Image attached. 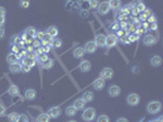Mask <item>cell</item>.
I'll return each instance as SVG.
<instances>
[{
  "mask_svg": "<svg viewBox=\"0 0 163 122\" xmlns=\"http://www.w3.org/2000/svg\"><path fill=\"white\" fill-rule=\"evenodd\" d=\"M162 110V104L159 103V101H151V103L147 104V113L148 114H158L159 111Z\"/></svg>",
  "mask_w": 163,
  "mask_h": 122,
  "instance_id": "1",
  "label": "cell"
},
{
  "mask_svg": "<svg viewBox=\"0 0 163 122\" xmlns=\"http://www.w3.org/2000/svg\"><path fill=\"white\" fill-rule=\"evenodd\" d=\"M96 117V110L93 107H87L84 110V113H82V118L84 121L86 122H91V121H93Z\"/></svg>",
  "mask_w": 163,
  "mask_h": 122,
  "instance_id": "2",
  "label": "cell"
},
{
  "mask_svg": "<svg viewBox=\"0 0 163 122\" xmlns=\"http://www.w3.org/2000/svg\"><path fill=\"white\" fill-rule=\"evenodd\" d=\"M117 42H118V37L115 34H113V33H110V34L106 36V44H104V46L110 49V48H113L117 44Z\"/></svg>",
  "mask_w": 163,
  "mask_h": 122,
  "instance_id": "3",
  "label": "cell"
},
{
  "mask_svg": "<svg viewBox=\"0 0 163 122\" xmlns=\"http://www.w3.org/2000/svg\"><path fill=\"white\" fill-rule=\"evenodd\" d=\"M126 103H128L130 106H136V105H139V103H140V95L136 94V93L129 94L128 98H126Z\"/></svg>",
  "mask_w": 163,
  "mask_h": 122,
  "instance_id": "4",
  "label": "cell"
},
{
  "mask_svg": "<svg viewBox=\"0 0 163 122\" xmlns=\"http://www.w3.org/2000/svg\"><path fill=\"white\" fill-rule=\"evenodd\" d=\"M113 76H114V71L112 70L110 67H106V68H103V70L101 71V73H99V77H101V78H103L104 81H106V79L113 78Z\"/></svg>",
  "mask_w": 163,
  "mask_h": 122,
  "instance_id": "5",
  "label": "cell"
},
{
  "mask_svg": "<svg viewBox=\"0 0 163 122\" xmlns=\"http://www.w3.org/2000/svg\"><path fill=\"white\" fill-rule=\"evenodd\" d=\"M47 114L50 118H57V117L60 116V114H62V110H60L59 106H52V107H49Z\"/></svg>",
  "mask_w": 163,
  "mask_h": 122,
  "instance_id": "6",
  "label": "cell"
},
{
  "mask_svg": "<svg viewBox=\"0 0 163 122\" xmlns=\"http://www.w3.org/2000/svg\"><path fill=\"white\" fill-rule=\"evenodd\" d=\"M120 93H121V89H120V87L117 86V84L110 86L109 89H108V94H109L112 98H117V97H119Z\"/></svg>",
  "mask_w": 163,
  "mask_h": 122,
  "instance_id": "7",
  "label": "cell"
},
{
  "mask_svg": "<svg viewBox=\"0 0 163 122\" xmlns=\"http://www.w3.org/2000/svg\"><path fill=\"white\" fill-rule=\"evenodd\" d=\"M97 9H98V12H99L101 15H107V14L110 11V7H109V4H108V1L99 3V6H98Z\"/></svg>",
  "mask_w": 163,
  "mask_h": 122,
  "instance_id": "8",
  "label": "cell"
},
{
  "mask_svg": "<svg viewBox=\"0 0 163 122\" xmlns=\"http://www.w3.org/2000/svg\"><path fill=\"white\" fill-rule=\"evenodd\" d=\"M95 43H96L97 46H99V48H104V44H106V36H104L103 33H98V34L96 36Z\"/></svg>",
  "mask_w": 163,
  "mask_h": 122,
  "instance_id": "9",
  "label": "cell"
},
{
  "mask_svg": "<svg viewBox=\"0 0 163 122\" xmlns=\"http://www.w3.org/2000/svg\"><path fill=\"white\" fill-rule=\"evenodd\" d=\"M97 44L95 43V40H93V42H87L86 43V45H85V52L86 53H88V54H92V53H95L96 52V50H97Z\"/></svg>",
  "mask_w": 163,
  "mask_h": 122,
  "instance_id": "10",
  "label": "cell"
},
{
  "mask_svg": "<svg viewBox=\"0 0 163 122\" xmlns=\"http://www.w3.org/2000/svg\"><path fill=\"white\" fill-rule=\"evenodd\" d=\"M91 67H92V65H91V62L88 60H82L79 65V68L82 71V72H88V71L91 70Z\"/></svg>",
  "mask_w": 163,
  "mask_h": 122,
  "instance_id": "11",
  "label": "cell"
},
{
  "mask_svg": "<svg viewBox=\"0 0 163 122\" xmlns=\"http://www.w3.org/2000/svg\"><path fill=\"white\" fill-rule=\"evenodd\" d=\"M144 44L146 46H152L156 44V38L152 36V34H146L145 38H144Z\"/></svg>",
  "mask_w": 163,
  "mask_h": 122,
  "instance_id": "12",
  "label": "cell"
},
{
  "mask_svg": "<svg viewBox=\"0 0 163 122\" xmlns=\"http://www.w3.org/2000/svg\"><path fill=\"white\" fill-rule=\"evenodd\" d=\"M104 86H106V81L103 79V78H97V79H95V82H93V88L96 89V90H101V89H103L104 88Z\"/></svg>",
  "mask_w": 163,
  "mask_h": 122,
  "instance_id": "13",
  "label": "cell"
},
{
  "mask_svg": "<svg viewBox=\"0 0 163 122\" xmlns=\"http://www.w3.org/2000/svg\"><path fill=\"white\" fill-rule=\"evenodd\" d=\"M25 97H26L27 100H33V99H36V97H37V92H36L35 89H32V88H29V89L26 90Z\"/></svg>",
  "mask_w": 163,
  "mask_h": 122,
  "instance_id": "14",
  "label": "cell"
},
{
  "mask_svg": "<svg viewBox=\"0 0 163 122\" xmlns=\"http://www.w3.org/2000/svg\"><path fill=\"white\" fill-rule=\"evenodd\" d=\"M85 105H86V101L81 98V99H76L75 100V103H74V107L76 109V110H82V109H85Z\"/></svg>",
  "mask_w": 163,
  "mask_h": 122,
  "instance_id": "15",
  "label": "cell"
},
{
  "mask_svg": "<svg viewBox=\"0 0 163 122\" xmlns=\"http://www.w3.org/2000/svg\"><path fill=\"white\" fill-rule=\"evenodd\" d=\"M150 62H151V65L153 66V67H158V66H161V65H162V57H161V56H158V55H156V56H152V57H151V60H150Z\"/></svg>",
  "mask_w": 163,
  "mask_h": 122,
  "instance_id": "16",
  "label": "cell"
},
{
  "mask_svg": "<svg viewBox=\"0 0 163 122\" xmlns=\"http://www.w3.org/2000/svg\"><path fill=\"white\" fill-rule=\"evenodd\" d=\"M85 49L84 48H81V46H79V48H76L75 50H74V53H73V56L75 57V59H81L84 55H85Z\"/></svg>",
  "mask_w": 163,
  "mask_h": 122,
  "instance_id": "17",
  "label": "cell"
},
{
  "mask_svg": "<svg viewBox=\"0 0 163 122\" xmlns=\"http://www.w3.org/2000/svg\"><path fill=\"white\" fill-rule=\"evenodd\" d=\"M48 36H50L52 38H57V36H58V33H59V30H58V28L55 27V26H50V27H48V29H47V32H46Z\"/></svg>",
  "mask_w": 163,
  "mask_h": 122,
  "instance_id": "18",
  "label": "cell"
},
{
  "mask_svg": "<svg viewBox=\"0 0 163 122\" xmlns=\"http://www.w3.org/2000/svg\"><path fill=\"white\" fill-rule=\"evenodd\" d=\"M7 93L11 95V97H16V95H18L20 94V92H18V87L17 86H15V84H11L9 87V89H7Z\"/></svg>",
  "mask_w": 163,
  "mask_h": 122,
  "instance_id": "19",
  "label": "cell"
},
{
  "mask_svg": "<svg viewBox=\"0 0 163 122\" xmlns=\"http://www.w3.org/2000/svg\"><path fill=\"white\" fill-rule=\"evenodd\" d=\"M10 71H11L12 73H18V72H21V64H20V62L10 64Z\"/></svg>",
  "mask_w": 163,
  "mask_h": 122,
  "instance_id": "20",
  "label": "cell"
},
{
  "mask_svg": "<svg viewBox=\"0 0 163 122\" xmlns=\"http://www.w3.org/2000/svg\"><path fill=\"white\" fill-rule=\"evenodd\" d=\"M108 4H109V7H110V9L118 10V9L120 7V5H121V1H120V0H109Z\"/></svg>",
  "mask_w": 163,
  "mask_h": 122,
  "instance_id": "21",
  "label": "cell"
},
{
  "mask_svg": "<svg viewBox=\"0 0 163 122\" xmlns=\"http://www.w3.org/2000/svg\"><path fill=\"white\" fill-rule=\"evenodd\" d=\"M37 122H50V117L48 116L47 113H42L39 114L37 117Z\"/></svg>",
  "mask_w": 163,
  "mask_h": 122,
  "instance_id": "22",
  "label": "cell"
},
{
  "mask_svg": "<svg viewBox=\"0 0 163 122\" xmlns=\"http://www.w3.org/2000/svg\"><path fill=\"white\" fill-rule=\"evenodd\" d=\"M17 60H18L17 54H14V53H10V54H7V56H6V61H7L9 64L17 62Z\"/></svg>",
  "mask_w": 163,
  "mask_h": 122,
  "instance_id": "23",
  "label": "cell"
},
{
  "mask_svg": "<svg viewBox=\"0 0 163 122\" xmlns=\"http://www.w3.org/2000/svg\"><path fill=\"white\" fill-rule=\"evenodd\" d=\"M93 98H95V95H93L92 92H86V93H84V95H82V99L86 101V103H91V101L93 100Z\"/></svg>",
  "mask_w": 163,
  "mask_h": 122,
  "instance_id": "24",
  "label": "cell"
},
{
  "mask_svg": "<svg viewBox=\"0 0 163 122\" xmlns=\"http://www.w3.org/2000/svg\"><path fill=\"white\" fill-rule=\"evenodd\" d=\"M76 113H77V110H76L74 106H68L66 110H65V114H66V116H69V117L75 116Z\"/></svg>",
  "mask_w": 163,
  "mask_h": 122,
  "instance_id": "25",
  "label": "cell"
},
{
  "mask_svg": "<svg viewBox=\"0 0 163 122\" xmlns=\"http://www.w3.org/2000/svg\"><path fill=\"white\" fill-rule=\"evenodd\" d=\"M22 64H25V65H27V66H29V67H33V66L36 65V59H31V57L25 56Z\"/></svg>",
  "mask_w": 163,
  "mask_h": 122,
  "instance_id": "26",
  "label": "cell"
},
{
  "mask_svg": "<svg viewBox=\"0 0 163 122\" xmlns=\"http://www.w3.org/2000/svg\"><path fill=\"white\" fill-rule=\"evenodd\" d=\"M42 66H43V68H46V70H50V68L54 66V61H53L52 59H48V60H46L42 64Z\"/></svg>",
  "mask_w": 163,
  "mask_h": 122,
  "instance_id": "27",
  "label": "cell"
},
{
  "mask_svg": "<svg viewBox=\"0 0 163 122\" xmlns=\"http://www.w3.org/2000/svg\"><path fill=\"white\" fill-rule=\"evenodd\" d=\"M18 117H20V115L17 113H11V114H9V116H7L10 122H18Z\"/></svg>",
  "mask_w": 163,
  "mask_h": 122,
  "instance_id": "28",
  "label": "cell"
},
{
  "mask_svg": "<svg viewBox=\"0 0 163 122\" xmlns=\"http://www.w3.org/2000/svg\"><path fill=\"white\" fill-rule=\"evenodd\" d=\"M54 48H57V49H59V48H62L63 46V40L60 39V38H54L53 39V44H52Z\"/></svg>",
  "mask_w": 163,
  "mask_h": 122,
  "instance_id": "29",
  "label": "cell"
},
{
  "mask_svg": "<svg viewBox=\"0 0 163 122\" xmlns=\"http://www.w3.org/2000/svg\"><path fill=\"white\" fill-rule=\"evenodd\" d=\"M36 32H37V30H36L33 27H28V28H26V30H25V33H26L28 37H31V38H33V37L36 36Z\"/></svg>",
  "mask_w": 163,
  "mask_h": 122,
  "instance_id": "30",
  "label": "cell"
},
{
  "mask_svg": "<svg viewBox=\"0 0 163 122\" xmlns=\"http://www.w3.org/2000/svg\"><path fill=\"white\" fill-rule=\"evenodd\" d=\"M97 122H110V118L108 115H99L97 117Z\"/></svg>",
  "mask_w": 163,
  "mask_h": 122,
  "instance_id": "31",
  "label": "cell"
},
{
  "mask_svg": "<svg viewBox=\"0 0 163 122\" xmlns=\"http://www.w3.org/2000/svg\"><path fill=\"white\" fill-rule=\"evenodd\" d=\"M18 6L21 9H27L29 6V0H20L18 1Z\"/></svg>",
  "mask_w": 163,
  "mask_h": 122,
  "instance_id": "32",
  "label": "cell"
},
{
  "mask_svg": "<svg viewBox=\"0 0 163 122\" xmlns=\"http://www.w3.org/2000/svg\"><path fill=\"white\" fill-rule=\"evenodd\" d=\"M135 10H136L137 12H144L145 10H146V6H145V4H144V3H139V4L136 5Z\"/></svg>",
  "mask_w": 163,
  "mask_h": 122,
  "instance_id": "33",
  "label": "cell"
},
{
  "mask_svg": "<svg viewBox=\"0 0 163 122\" xmlns=\"http://www.w3.org/2000/svg\"><path fill=\"white\" fill-rule=\"evenodd\" d=\"M48 59H49V57H48L47 54H44V53H43V54H39V55H38V62H39V64H43L44 61L48 60Z\"/></svg>",
  "mask_w": 163,
  "mask_h": 122,
  "instance_id": "34",
  "label": "cell"
},
{
  "mask_svg": "<svg viewBox=\"0 0 163 122\" xmlns=\"http://www.w3.org/2000/svg\"><path fill=\"white\" fill-rule=\"evenodd\" d=\"M21 42H22V40H21V38H20L18 36H12V37H11V43H12V44H17V45H18Z\"/></svg>",
  "mask_w": 163,
  "mask_h": 122,
  "instance_id": "35",
  "label": "cell"
},
{
  "mask_svg": "<svg viewBox=\"0 0 163 122\" xmlns=\"http://www.w3.org/2000/svg\"><path fill=\"white\" fill-rule=\"evenodd\" d=\"M90 6L92 9H97L99 6V0H90Z\"/></svg>",
  "mask_w": 163,
  "mask_h": 122,
  "instance_id": "36",
  "label": "cell"
},
{
  "mask_svg": "<svg viewBox=\"0 0 163 122\" xmlns=\"http://www.w3.org/2000/svg\"><path fill=\"white\" fill-rule=\"evenodd\" d=\"M11 52H12L14 54L20 53V46H18L17 44H12V45H11Z\"/></svg>",
  "mask_w": 163,
  "mask_h": 122,
  "instance_id": "37",
  "label": "cell"
},
{
  "mask_svg": "<svg viewBox=\"0 0 163 122\" xmlns=\"http://www.w3.org/2000/svg\"><path fill=\"white\" fill-rule=\"evenodd\" d=\"M21 71L22 72H29V71H31V67L25 65V64H21Z\"/></svg>",
  "mask_w": 163,
  "mask_h": 122,
  "instance_id": "38",
  "label": "cell"
},
{
  "mask_svg": "<svg viewBox=\"0 0 163 122\" xmlns=\"http://www.w3.org/2000/svg\"><path fill=\"white\" fill-rule=\"evenodd\" d=\"M28 121V117L26 115H20L18 117V122H27Z\"/></svg>",
  "mask_w": 163,
  "mask_h": 122,
  "instance_id": "39",
  "label": "cell"
},
{
  "mask_svg": "<svg viewBox=\"0 0 163 122\" xmlns=\"http://www.w3.org/2000/svg\"><path fill=\"white\" fill-rule=\"evenodd\" d=\"M40 45H42V43H40V40L36 38V39L33 40V46H36V48H39Z\"/></svg>",
  "mask_w": 163,
  "mask_h": 122,
  "instance_id": "40",
  "label": "cell"
},
{
  "mask_svg": "<svg viewBox=\"0 0 163 122\" xmlns=\"http://www.w3.org/2000/svg\"><path fill=\"white\" fill-rule=\"evenodd\" d=\"M5 37V29H4V26L0 27V39H3Z\"/></svg>",
  "mask_w": 163,
  "mask_h": 122,
  "instance_id": "41",
  "label": "cell"
},
{
  "mask_svg": "<svg viewBox=\"0 0 163 122\" xmlns=\"http://www.w3.org/2000/svg\"><path fill=\"white\" fill-rule=\"evenodd\" d=\"M137 36H129V38H128V40L129 42H134V40H137Z\"/></svg>",
  "mask_w": 163,
  "mask_h": 122,
  "instance_id": "42",
  "label": "cell"
},
{
  "mask_svg": "<svg viewBox=\"0 0 163 122\" xmlns=\"http://www.w3.org/2000/svg\"><path fill=\"white\" fill-rule=\"evenodd\" d=\"M5 23V16H0V27H3Z\"/></svg>",
  "mask_w": 163,
  "mask_h": 122,
  "instance_id": "43",
  "label": "cell"
},
{
  "mask_svg": "<svg viewBox=\"0 0 163 122\" xmlns=\"http://www.w3.org/2000/svg\"><path fill=\"white\" fill-rule=\"evenodd\" d=\"M148 21H150L151 23H155V22H156V17H155V16H152V15H150Z\"/></svg>",
  "mask_w": 163,
  "mask_h": 122,
  "instance_id": "44",
  "label": "cell"
},
{
  "mask_svg": "<svg viewBox=\"0 0 163 122\" xmlns=\"http://www.w3.org/2000/svg\"><path fill=\"white\" fill-rule=\"evenodd\" d=\"M6 15V10L4 7H0V16H5Z\"/></svg>",
  "mask_w": 163,
  "mask_h": 122,
  "instance_id": "45",
  "label": "cell"
},
{
  "mask_svg": "<svg viewBox=\"0 0 163 122\" xmlns=\"http://www.w3.org/2000/svg\"><path fill=\"white\" fill-rule=\"evenodd\" d=\"M117 122H129V120L125 118V117H119V118L117 120Z\"/></svg>",
  "mask_w": 163,
  "mask_h": 122,
  "instance_id": "46",
  "label": "cell"
},
{
  "mask_svg": "<svg viewBox=\"0 0 163 122\" xmlns=\"http://www.w3.org/2000/svg\"><path fill=\"white\" fill-rule=\"evenodd\" d=\"M118 28H119V25H118V23H113V25L110 26V29H112V30H113V29H118Z\"/></svg>",
  "mask_w": 163,
  "mask_h": 122,
  "instance_id": "47",
  "label": "cell"
},
{
  "mask_svg": "<svg viewBox=\"0 0 163 122\" xmlns=\"http://www.w3.org/2000/svg\"><path fill=\"white\" fill-rule=\"evenodd\" d=\"M4 113H5V107L3 105H0V116L4 115Z\"/></svg>",
  "mask_w": 163,
  "mask_h": 122,
  "instance_id": "48",
  "label": "cell"
},
{
  "mask_svg": "<svg viewBox=\"0 0 163 122\" xmlns=\"http://www.w3.org/2000/svg\"><path fill=\"white\" fill-rule=\"evenodd\" d=\"M125 33H124V30H118V36L119 37H123Z\"/></svg>",
  "mask_w": 163,
  "mask_h": 122,
  "instance_id": "49",
  "label": "cell"
},
{
  "mask_svg": "<svg viewBox=\"0 0 163 122\" xmlns=\"http://www.w3.org/2000/svg\"><path fill=\"white\" fill-rule=\"evenodd\" d=\"M151 28H152V29H156V28H157V25H156V22H155V23H151Z\"/></svg>",
  "mask_w": 163,
  "mask_h": 122,
  "instance_id": "50",
  "label": "cell"
},
{
  "mask_svg": "<svg viewBox=\"0 0 163 122\" xmlns=\"http://www.w3.org/2000/svg\"><path fill=\"white\" fill-rule=\"evenodd\" d=\"M155 122H163V117H158V118H157Z\"/></svg>",
  "mask_w": 163,
  "mask_h": 122,
  "instance_id": "51",
  "label": "cell"
},
{
  "mask_svg": "<svg viewBox=\"0 0 163 122\" xmlns=\"http://www.w3.org/2000/svg\"><path fill=\"white\" fill-rule=\"evenodd\" d=\"M82 12H84V14H82V16H85V17H87V16H88V12H87V11H82Z\"/></svg>",
  "mask_w": 163,
  "mask_h": 122,
  "instance_id": "52",
  "label": "cell"
},
{
  "mask_svg": "<svg viewBox=\"0 0 163 122\" xmlns=\"http://www.w3.org/2000/svg\"><path fill=\"white\" fill-rule=\"evenodd\" d=\"M121 28H126V23H124V22L121 23Z\"/></svg>",
  "mask_w": 163,
  "mask_h": 122,
  "instance_id": "53",
  "label": "cell"
},
{
  "mask_svg": "<svg viewBox=\"0 0 163 122\" xmlns=\"http://www.w3.org/2000/svg\"><path fill=\"white\" fill-rule=\"evenodd\" d=\"M68 122H77V121H74V120H70V121H68Z\"/></svg>",
  "mask_w": 163,
  "mask_h": 122,
  "instance_id": "54",
  "label": "cell"
},
{
  "mask_svg": "<svg viewBox=\"0 0 163 122\" xmlns=\"http://www.w3.org/2000/svg\"><path fill=\"white\" fill-rule=\"evenodd\" d=\"M27 122H28V121H27Z\"/></svg>",
  "mask_w": 163,
  "mask_h": 122,
  "instance_id": "55",
  "label": "cell"
}]
</instances>
